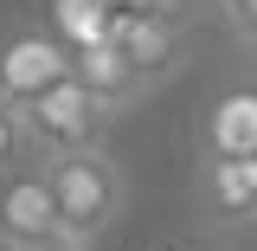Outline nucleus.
I'll list each match as a JSON object with an SVG mask.
<instances>
[{
  "label": "nucleus",
  "instance_id": "nucleus-1",
  "mask_svg": "<svg viewBox=\"0 0 257 251\" xmlns=\"http://www.w3.org/2000/svg\"><path fill=\"white\" fill-rule=\"evenodd\" d=\"M45 181L58 193V225L71 238H84V245H96L128 206V181H122V168H116V155L103 142L45 155Z\"/></svg>",
  "mask_w": 257,
  "mask_h": 251
},
{
  "label": "nucleus",
  "instance_id": "nucleus-2",
  "mask_svg": "<svg viewBox=\"0 0 257 251\" xmlns=\"http://www.w3.org/2000/svg\"><path fill=\"white\" fill-rule=\"evenodd\" d=\"M103 123H109V103H103L77 71L58 77L45 97L26 103V129H32L39 161H45V155H64V148H90V142H103Z\"/></svg>",
  "mask_w": 257,
  "mask_h": 251
},
{
  "label": "nucleus",
  "instance_id": "nucleus-3",
  "mask_svg": "<svg viewBox=\"0 0 257 251\" xmlns=\"http://www.w3.org/2000/svg\"><path fill=\"white\" fill-rule=\"evenodd\" d=\"M71 64H77V52H71V39H58L52 26L13 32V39H0V97L26 110L32 97H45L58 77H71Z\"/></svg>",
  "mask_w": 257,
  "mask_h": 251
},
{
  "label": "nucleus",
  "instance_id": "nucleus-4",
  "mask_svg": "<svg viewBox=\"0 0 257 251\" xmlns=\"http://www.w3.org/2000/svg\"><path fill=\"white\" fill-rule=\"evenodd\" d=\"M58 193L45 181V161H26L0 174V251H26L39 238H58Z\"/></svg>",
  "mask_w": 257,
  "mask_h": 251
},
{
  "label": "nucleus",
  "instance_id": "nucleus-5",
  "mask_svg": "<svg viewBox=\"0 0 257 251\" xmlns=\"http://www.w3.org/2000/svg\"><path fill=\"white\" fill-rule=\"evenodd\" d=\"M71 71H77V77H84V84H90V91L109 103V116H116V110H128L135 97L155 84V77L128 58L116 39H90V45H77V64H71Z\"/></svg>",
  "mask_w": 257,
  "mask_h": 251
},
{
  "label": "nucleus",
  "instance_id": "nucleus-6",
  "mask_svg": "<svg viewBox=\"0 0 257 251\" xmlns=\"http://www.w3.org/2000/svg\"><path fill=\"white\" fill-rule=\"evenodd\" d=\"M109 39H116L148 77H167V71L180 64V26H174V13H155V7H148V13H109Z\"/></svg>",
  "mask_w": 257,
  "mask_h": 251
},
{
  "label": "nucleus",
  "instance_id": "nucleus-7",
  "mask_svg": "<svg viewBox=\"0 0 257 251\" xmlns=\"http://www.w3.org/2000/svg\"><path fill=\"white\" fill-rule=\"evenodd\" d=\"M199 148L206 155H257V84H238L206 110Z\"/></svg>",
  "mask_w": 257,
  "mask_h": 251
},
{
  "label": "nucleus",
  "instance_id": "nucleus-8",
  "mask_svg": "<svg viewBox=\"0 0 257 251\" xmlns=\"http://www.w3.org/2000/svg\"><path fill=\"white\" fill-rule=\"evenodd\" d=\"M199 193L219 219H257V168L251 155H206L199 161Z\"/></svg>",
  "mask_w": 257,
  "mask_h": 251
},
{
  "label": "nucleus",
  "instance_id": "nucleus-9",
  "mask_svg": "<svg viewBox=\"0 0 257 251\" xmlns=\"http://www.w3.org/2000/svg\"><path fill=\"white\" fill-rule=\"evenodd\" d=\"M52 32L71 39V52L90 39H109V7L103 0H52Z\"/></svg>",
  "mask_w": 257,
  "mask_h": 251
},
{
  "label": "nucleus",
  "instance_id": "nucleus-10",
  "mask_svg": "<svg viewBox=\"0 0 257 251\" xmlns=\"http://www.w3.org/2000/svg\"><path fill=\"white\" fill-rule=\"evenodd\" d=\"M26 161H39L32 129H26V110L0 97V174H13V168H26Z\"/></svg>",
  "mask_w": 257,
  "mask_h": 251
},
{
  "label": "nucleus",
  "instance_id": "nucleus-11",
  "mask_svg": "<svg viewBox=\"0 0 257 251\" xmlns=\"http://www.w3.org/2000/svg\"><path fill=\"white\" fill-rule=\"evenodd\" d=\"M219 7H225V13H231L244 32H257V0H219Z\"/></svg>",
  "mask_w": 257,
  "mask_h": 251
},
{
  "label": "nucleus",
  "instance_id": "nucleus-12",
  "mask_svg": "<svg viewBox=\"0 0 257 251\" xmlns=\"http://www.w3.org/2000/svg\"><path fill=\"white\" fill-rule=\"evenodd\" d=\"M26 251H90V245L71 238V232H58V238H39V245H26Z\"/></svg>",
  "mask_w": 257,
  "mask_h": 251
},
{
  "label": "nucleus",
  "instance_id": "nucleus-13",
  "mask_svg": "<svg viewBox=\"0 0 257 251\" xmlns=\"http://www.w3.org/2000/svg\"><path fill=\"white\" fill-rule=\"evenodd\" d=\"M167 7H174V13H180V0H167Z\"/></svg>",
  "mask_w": 257,
  "mask_h": 251
},
{
  "label": "nucleus",
  "instance_id": "nucleus-14",
  "mask_svg": "<svg viewBox=\"0 0 257 251\" xmlns=\"http://www.w3.org/2000/svg\"><path fill=\"white\" fill-rule=\"evenodd\" d=\"M251 168H257V155H251Z\"/></svg>",
  "mask_w": 257,
  "mask_h": 251
}]
</instances>
